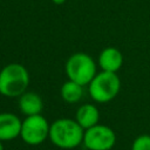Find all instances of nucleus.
I'll return each mask as SVG.
<instances>
[{
    "label": "nucleus",
    "instance_id": "f257e3e1",
    "mask_svg": "<svg viewBox=\"0 0 150 150\" xmlns=\"http://www.w3.org/2000/svg\"><path fill=\"white\" fill-rule=\"evenodd\" d=\"M84 129L71 118H57L50 124L49 139L60 149H75L83 142Z\"/></svg>",
    "mask_w": 150,
    "mask_h": 150
},
{
    "label": "nucleus",
    "instance_id": "f03ea898",
    "mask_svg": "<svg viewBox=\"0 0 150 150\" xmlns=\"http://www.w3.org/2000/svg\"><path fill=\"white\" fill-rule=\"evenodd\" d=\"M29 73L21 63H8L0 70V94L6 97H20L29 86Z\"/></svg>",
    "mask_w": 150,
    "mask_h": 150
},
{
    "label": "nucleus",
    "instance_id": "7ed1b4c3",
    "mask_svg": "<svg viewBox=\"0 0 150 150\" xmlns=\"http://www.w3.org/2000/svg\"><path fill=\"white\" fill-rule=\"evenodd\" d=\"M64 71L68 80L84 87L88 86L97 74V66L89 54L77 52L68 57L64 64Z\"/></svg>",
    "mask_w": 150,
    "mask_h": 150
},
{
    "label": "nucleus",
    "instance_id": "20e7f679",
    "mask_svg": "<svg viewBox=\"0 0 150 150\" xmlns=\"http://www.w3.org/2000/svg\"><path fill=\"white\" fill-rule=\"evenodd\" d=\"M89 95L97 103L112 101L121 90V80L116 73L101 70L88 84Z\"/></svg>",
    "mask_w": 150,
    "mask_h": 150
},
{
    "label": "nucleus",
    "instance_id": "39448f33",
    "mask_svg": "<svg viewBox=\"0 0 150 150\" xmlns=\"http://www.w3.org/2000/svg\"><path fill=\"white\" fill-rule=\"evenodd\" d=\"M50 124L41 114L26 116L21 123L20 137L28 145H39L49 138Z\"/></svg>",
    "mask_w": 150,
    "mask_h": 150
},
{
    "label": "nucleus",
    "instance_id": "423d86ee",
    "mask_svg": "<svg viewBox=\"0 0 150 150\" xmlns=\"http://www.w3.org/2000/svg\"><path fill=\"white\" fill-rule=\"evenodd\" d=\"M116 143L115 131L104 124H96L84 130L83 142L88 150H111Z\"/></svg>",
    "mask_w": 150,
    "mask_h": 150
},
{
    "label": "nucleus",
    "instance_id": "0eeeda50",
    "mask_svg": "<svg viewBox=\"0 0 150 150\" xmlns=\"http://www.w3.org/2000/svg\"><path fill=\"white\" fill-rule=\"evenodd\" d=\"M22 121L13 112H0V141H12L20 137Z\"/></svg>",
    "mask_w": 150,
    "mask_h": 150
},
{
    "label": "nucleus",
    "instance_id": "6e6552de",
    "mask_svg": "<svg viewBox=\"0 0 150 150\" xmlns=\"http://www.w3.org/2000/svg\"><path fill=\"white\" fill-rule=\"evenodd\" d=\"M123 64V55L116 47H105L98 55V66L101 70L117 73Z\"/></svg>",
    "mask_w": 150,
    "mask_h": 150
},
{
    "label": "nucleus",
    "instance_id": "1a4fd4ad",
    "mask_svg": "<svg viewBox=\"0 0 150 150\" xmlns=\"http://www.w3.org/2000/svg\"><path fill=\"white\" fill-rule=\"evenodd\" d=\"M19 109L25 116L39 115L43 109V101L38 93L25 91L19 97Z\"/></svg>",
    "mask_w": 150,
    "mask_h": 150
},
{
    "label": "nucleus",
    "instance_id": "9d476101",
    "mask_svg": "<svg viewBox=\"0 0 150 150\" xmlns=\"http://www.w3.org/2000/svg\"><path fill=\"white\" fill-rule=\"evenodd\" d=\"M75 120L84 130L89 129V128L98 124V121H100L98 108L95 104L84 103V104L80 105V108L76 110Z\"/></svg>",
    "mask_w": 150,
    "mask_h": 150
},
{
    "label": "nucleus",
    "instance_id": "9b49d317",
    "mask_svg": "<svg viewBox=\"0 0 150 150\" xmlns=\"http://www.w3.org/2000/svg\"><path fill=\"white\" fill-rule=\"evenodd\" d=\"M60 94H61V97H62V100L64 102H67V103H76L83 96V86H81V84H79V83H76L74 81L67 80L61 86Z\"/></svg>",
    "mask_w": 150,
    "mask_h": 150
},
{
    "label": "nucleus",
    "instance_id": "f8f14e48",
    "mask_svg": "<svg viewBox=\"0 0 150 150\" xmlns=\"http://www.w3.org/2000/svg\"><path fill=\"white\" fill-rule=\"evenodd\" d=\"M131 150H150V135L143 134L137 136L131 144Z\"/></svg>",
    "mask_w": 150,
    "mask_h": 150
},
{
    "label": "nucleus",
    "instance_id": "ddd939ff",
    "mask_svg": "<svg viewBox=\"0 0 150 150\" xmlns=\"http://www.w3.org/2000/svg\"><path fill=\"white\" fill-rule=\"evenodd\" d=\"M66 1L67 0H52V2L55 4V5H63Z\"/></svg>",
    "mask_w": 150,
    "mask_h": 150
},
{
    "label": "nucleus",
    "instance_id": "4468645a",
    "mask_svg": "<svg viewBox=\"0 0 150 150\" xmlns=\"http://www.w3.org/2000/svg\"><path fill=\"white\" fill-rule=\"evenodd\" d=\"M0 150H5V146L2 144V141H0Z\"/></svg>",
    "mask_w": 150,
    "mask_h": 150
}]
</instances>
